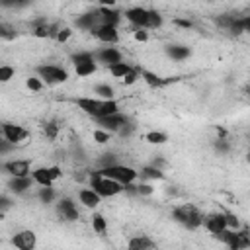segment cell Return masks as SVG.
Masks as SVG:
<instances>
[{
    "label": "cell",
    "mask_w": 250,
    "mask_h": 250,
    "mask_svg": "<svg viewBox=\"0 0 250 250\" xmlns=\"http://www.w3.org/2000/svg\"><path fill=\"white\" fill-rule=\"evenodd\" d=\"M248 160H250V154H248Z\"/></svg>",
    "instance_id": "c3c4849f"
},
{
    "label": "cell",
    "mask_w": 250,
    "mask_h": 250,
    "mask_svg": "<svg viewBox=\"0 0 250 250\" xmlns=\"http://www.w3.org/2000/svg\"><path fill=\"white\" fill-rule=\"evenodd\" d=\"M225 217H227V229H232V230L240 229V221H238L236 215H232V213H225Z\"/></svg>",
    "instance_id": "60d3db41"
},
{
    "label": "cell",
    "mask_w": 250,
    "mask_h": 250,
    "mask_svg": "<svg viewBox=\"0 0 250 250\" xmlns=\"http://www.w3.org/2000/svg\"><path fill=\"white\" fill-rule=\"evenodd\" d=\"M139 78H141V70H137V68H133V70H131L129 74H125V76H123L121 80L125 82V86H131V84H135V82H137Z\"/></svg>",
    "instance_id": "74e56055"
},
{
    "label": "cell",
    "mask_w": 250,
    "mask_h": 250,
    "mask_svg": "<svg viewBox=\"0 0 250 250\" xmlns=\"http://www.w3.org/2000/svg\"><path fill=\"white\" fill-rule=\"evenodd\" d=\"M33 184H35L33 176H12V180L8 182V188H10V191H12V193L21 195V193L29 191Z\"/></svg>",
    "instance_id": "e0dca14e"
},
{
    "label": "cell",
    "mask_w": 250,
    "mask_h": 250,
    "mask_svg": "<svg viewBox=\"0 0 250 250\" xmlns=\"http://www.w3.org/2000/svg\"><path fill=\"white\" fill-rule=\"evenodd\" d=\"M217 238H219L223 244H227L229 248H232V250L250 248V230H246V229H236V230L225 229L223 232L217 234Z\"/></svg>",
    "instance_id": "5b68a950"
},
{
    "label": "cell",
    "mask_w": 250,
    "mask_h": 250,
    "mask_svg": "<svg viewBox=\"0 0 250 250\" xmlns=\"http://www.w3.org/2000/svg\"><path fill=\"white\" fill-rule=\"evenodd\" d=\"M31 176L37 186H53L62 176V170L61 166H41V168L31 170Z\"/></svg>",
    "instance_id": "9c48e42d"
},
{
    "label": "cell",
    "mask_w": 250,
    "mask_h": 250,
    "mask_svg": "<svg viewBox=\"0 0 250 250\" xmlns=\"http://www.w3.org/2000/svg\"><path fill=\"white\" fill-rule=\"evenodd\" d=\"M174 25H178V27H182V29H191V27H193V23H191L189 20H182V18H176V20H174Z\"/></svg>",
    "instance_id": "ee69618b"
},
{
    "label": "cell",
    "mask_w": 250,
    "mask_h": 250,
    "mask_svg": "<svg viewBox=\"0 0 250 250\" xmlns=\"http://www.w3.org/2000/svg\"><path fill=\"white\" fill-rule=\"evenodd\" d=\"M72 64H74V72L78 76H90L98 70V59L94 53L90 51H80L72 55Z\"/></svg>",
    "instance_id": "52a82bcc"
},
{
    "label": "cell",
    "mask_w": 250,
    "mask_h": 250,
    "mask_svg": "<svg viewBox=\"0 0 250 250\" xmlns=\"http://www.w3.org/2000/svg\"><path fill=\"white\" fill-rule=\"evenodd\" d=\"M98 164H100V168H105V166H113V164H117V156H115V154H109V152H105V154H102V158L98 160Z\"/></svg>",
    "instance_id": "8d00e7d4"
},
{
    "label": "cell",
    "mask_w": 250,
    "mask_h": 250,
    "mask_svg": "<svg viewBox=\"0 0 250 250\" xmlns=\"http://www.w3.org/2000/svg\"><path fill=\"white\" fill-rule=\"evenodd\" d=\"M152 188L150 184H135V193L137 195H152Z\"/></svg>",
    "instance_id": "ab89813d"
},
{
    "label": "cell",
    "mask_w": 250,
    "mask_h": 250,
    "mask_svg": "<svg viewBox=\"0 0 250 250\" xmlns=\"http://www.w3.org/2000/svg\"><path fill=\"white\" fill-rule=\"evenodd\" d=\"M96 59H98V62H104L105 66H109V64H113V62L123 61L121 51H119V49H115V47H104V49H100V51L96 53Z\"/></svg>",
    "instance_id": "d6986e66"
},
{
    "label": "cell",
    "mask_w": 250,
    "mask_h": 250,
    "mask_svg": "<svg viewBox=\"0 0 250 250\" xmlns=\"http://www.w3.org/2000/svg\"><path fill=\"white\" fill-rule=\"evenodd\" d=\"M139 176L145 178V180H162V178H164L162 170H160L156 164H152V166H143L141 172H139Z\"/></svg>",
    "instance_id": "4316f807"
},
{
    "label": "cell",
    "mask_w": 250,
    "mask_h": 250,
    "mask_svg": "<svg viewBox=\"0 0 250 250\" xmlns=\"http://www.w3.org/2000/svg\"><path fill=\"white\" fill-rule=\"evenodd\" d=\"M16 74V68L10 66V64H2L0 66V82H10Z\"/></svg>",
    "instance_id": "836d02e7"
},
{
    "label": "cell",
    "mask_w": 250,
    "mask_h": 250,
    "mask_svg": "<svg viewBox=\"0 0 250 250\" xmlns=\"http://www.w3.org/2000/svg\"><path fill=\"white\" fill-rule=\"evenodd\" d=\"M76 105L90 117L94 119H100V117H105V115H111V113H117L119 111V104L111 98V100H102V98H78L76 100Z\"/></svg>",
    "instance_id": "7a4b0ae2"
},
{
    "label": "cell",
    "mask_w": 250,
    "mask_h": 250,
    "mask_svg": "<svg viewBox=\"0 0 250 250\" xmlns=\"http://www.w3.org/2000/svg\"><path fill=\"white\" fill-rule=\"evenodd\" d=\"M12 246L18 250H33L37 246V234L33 230H20L12 236Z\"/></svg>",
    "instance_id": "5bb4252c"
},
{
    "label": "cell",
    "mask_w": 250,
    "mask_h": 250,
    "mask_svg": "<svg viewBox=\"0 0 250 250\" xmlns=\"http://www.w3.org/2000/svg\"><path fill=\"white\" fill-rule=\"evenodd\" d=\"M92 35L105 43V45H115L119 41V31H117V25H107V23H100L98 27L92 29Z\"/></svg>",
    "instance_id": "7c38bea8"
},
{
    "label": "cell",
    "mask_w": 250,
    "mask_h": 250,
    "mask_svg": "<svg viewBox=\"0 0 250 250\" xmlns=\"http://www.w3.org/2000/svg\"><path fill=\"white\" fill-rule=\"evenodd\" d=\"M123 16L135 27L156 29V27L162 25V16L156 10H148V8H143V6H131L123 12Z\"/></svg>",
    "instance_id": "6da1fadb"
},
{
    "label": "cell",
    "mask_w": 250,
    "mask_h": 250,
    "mask_svg": "<svg viewBox=\"0 0 250 250\" xmlns=\"http://www.w3.org/2000/svg\"><path fill=\"white\" fill-rule=\"evenodd\" d=\"M78 201H80L86 209H96V207L100 205V201H102V195L90 186V188H82V189L78 191Z\"/></svg>",
    "instance_id": "ac0fdd59"
},
{
    "label": "cell",
    "mask_w": 250,
    "mask_h": 250,
    "mask_svg": "<svg viewBox=\"0 0 250 250\" xmlns=\"http://www.w3.org/2000/svg\"><path fill=\"white\" fill-rule=\"evenodd\" d=\"M76 27L78 29H84V31H92L94 27H98L100 25V16H98V12H86V14H80L78 18H76Z\"/></svg>",
    "instance_id": "ffe728a7"
},
{
    "label": "cell",
    "mask_w": 250,
    "mask_h": 250,
    "mask_svg": "<svg viewBox=\"0 0 250 250\" xmlns=\"http://www.w3.org/2000/svg\"><path fill=\"white\" fill-rule=\"evenodd\" d=\"M100 2V6H107V8H115V4H117V0H98Z\"/></svg>",
    "instance_id": "7dc6e473"
},
{
    "label": "cell",
    "mask_w": 250,
    "mask_h": 250,
    "mask_svg": "<svg viewBox=\"0 0 250 250\" xmlns=\"http://www.w3.org/2000/svg\"><path fill=\"white\" fill-rule=\"evenodd\" d=\"M232 35H240V33H250V14L248 16H238L232 29H230Z\"/></svg>",
    "instance_id": "484cf974"
},
{
    "label": "cell",
    "mask_w": 250,
    "mask_h": 250,
    "mask_svg": "<svg viewBox=\"0 0 250 250\" xmlns=\"http://www.w3.org/2000/svg\"><path fill=\"white\" fill-rule=\"evenodd\" d=\"M236 18H238V16H234V14H221V16L215 20V23H217L221 29H225V31H229V33H230V29H232V25H234Z\"/></svg>",
    "instance_id": "f1b7e54d"
},
{
    "label": "cell",
    "mask_w": 250,
    "mask_h": 250,
    "mask_svg": "<svg viewBox=\"0 0 250 250\" xmlns=\"http://www.w3.org/2000/svg\"><path fill=\"white\" fill-rule=\"evenodd\" d=\"M215 148H217L219 152H227V150H229V145L225 143V139H217V141H215Z\"/></svg>",
    "instance_id": "f6af8a7d"
},
{
    "label": "cell",
    "mask_w": 250,
    "mask_h": 250,
    "mask_svg": "<svg viewBox=\"0 0 250 250\" xmlns=\"http://www.w3.org/2000/svg\"><path fill=\"white\" fill-rule=\"evenodd\" d=\"M0 35H2V39H12V37H16L14 29H12L8 23H0Z\"/></svg>",
    "instance_id": "b9f144b4"
},
{
    "label": "cell",
    "mask_w": 250,
    "mask_h": 250,
    "mask_svg": "<svg viewBox=\"0 0 250 250\" xmlns=\"http://www.w3.org/2000/svg\"><path fill=\"white\" fill-rule=\"evenodd\" d=\"M172 217H174V221L178 225H182L188 230H195V229L203 227V219H205L203 213L195 205H191V203H184V205L174 207Z\"/></svg>",
    "instance_id": "3957f363"
},
{
    "label": "cell",
    "mask_w": 250,
    "mask_h": 250,
    "mask_svg": "<svg viewBox=\"0 0 250 250\" xmlns=\"http://www.w3.org/2000/svg\"><path fill=\"white\" fill-rule=\"evenodd\" d=\"M0 207H2V213H4V211L10 207V199H8L6 195H2V197H0Z\"/></svg>",
    "instance_id": "bcb514c9"
},
{
    "label": "cell",
    "mask_w": 250,
    "mask_h": 250,
    "mask_svg": "<svg viewBox=\"0 0 250 250\" xmlns=\"http://www.w3.org/2000/svg\"><path fill=\"white\" fill-rule=\"evenodd\" d=\"M98 16H100V23H107V25H117L121 21V14L115 8H107V6H100L98 8Z\"/></svg>",
    "instance_id": "44dd1931"
},
{
    "label": "cell",
    "mask_w": 250,
    "mask_h": 250,
    "mask_svg": "<svg viewBox=\"0 0 250 250\" xmlns=\"http://www.w3.org/2000/svg\"><path fill=\"white\" fill-rule=\"evenodd\" d=\"M166 53L174 61H186L191 55V51L186 45H170V47H166Z\"/></svg>",
    "instance_id": "cb8c5ba5"
},
{
    "label": "cell",
    "mask_w": 250,
    "mask_h": 250,
    "mask_svg": "<svg viewBox=\"0 0 250 250\" xmlns=\"http://www.w3.org/2000/svg\"><path fill=\"white\" fill-rule=\"evenodd\" d=\"M57 215H59L62 221L72 223V221L78 219V207H76V203H74L70 197H62V199H59V203H57Z\"/></svg>",
    "instance_id": "9a60e30c"
},
{
    "label": "cell",
    "mask_w": 250,
    "mask_h": 250,
    "mask_svg": "<svg viewBox=\"0 0 250 250\" xmlns=\"http://www.w3.org/2000/svg\"><path fill=\"white\" fill-rule=\"evenodd\" d=\"M90 186H92L102 197H115V195H119L121 191H125V186H123V184H119V182L113 180V178H107V176L100 174L98 170L90 176Z\"/></svg>",
    "instance_id": "277c9868"
},
{
    "label": "cell",
    "mask_w": 250,
    "mask_h": 250,
    "mask_svg": "<svg viewBox=\"0 0 250 250\" xmlns=\"http://www.w3.org/2000/svg\"><path fill=\"white\" fill-rule=\"evenodd\" d=\"M0 129H2V137H4L6 141H10L14 146L20 145V143H23V141L29 137L27 129L21 127V125H16V123H2Z\"/></svg>",
    "instance_id": "8fae6325"
},
{
    "label": "cell",
    "mask_w": 250,
    "mask_h": 250,
    "mask_svg": "<svg viewBox=\"0 0 250 250\" xmlns=\"http://www.w3.org/2000/svg\"><path fill=\"white\" fill-rule=\"evenodd\" d=\"M94 96L102 98V100H111L115 96V90L109 84H96L94 86Z\"/></svg>",
    "instance_id": "f546056e"
},
{
    "label": "cell",
    "mask_w": 250,
    "mask_h": 250,
    "mask_svg": "<svg viewBox=\"0 0 250 250\" xmlns=\"http://www.w3.org/2000/svg\"><path fill=\"white\" fill-rule=\"evenodd\" d=\"M25 86H27L31 92H39V90L43 88V80H41L39 76H29V78L25 80Z\"/></svg>",
    "instance_id": "d590c367"
},
{
    "label": "cell",
    "mask_w": 250,
    "mask_h": 250,
    "mask_svg": "<svg viewBox=\"0 0 250 250\" xmlns=\"http://www.w3.org/2000/svg\"><path fill=\"white\" fill-rule=\"evenodd\" d=\"M203 227H205L207 232H211V234L217 236L219 232H223L227 229V217H225V213H211V215H207L203 219Z\"/></svg>",
    "instance_id": "2e32d148"
},
{
    "label": "cell",
    "mask_w": 250,
    "mask_h": 250,
    "mask_svg": "<svg viewBox=\"0 0 250 250\" xmlns=\"http://www.w3.org/2000/svg\"><path fill=\"white\" fill-rule=\"evenodd\" d=\"M59 131H61V123L57 119H51V121H47L43 125V133H45L47 139H57L59 137Z\"/></svg>",
    "instance_id": "4dcf8cb0"
},
{
    "label": "cell",
    "mask_w": 250,
    "mask_h": 250,
    "mask_svg": "<svg viewBox=\"0 0 250 250\" xmlns=\"http://www.w3.org/2000/svg\"><path fill=\"white\" fill-rule=\"evenodd\" d=\"M145 141L150 143V145H164V143L168 141V135L162 133V131H148V133L145 135Z\"/></svg>",
    "instance_id": "1f68e13d"
},
{
    "label": "cell",
    "mask_w": 250,
    "mask_h": 250,
    "mask_svg": "<svg viewBox=\"0 0 250 250\" xmlns=\"http://www.w3.org/2000/svg\"><path fill=\"white\" fill-rule=\"evenodd\" d=\"M96 121L100 123L102 129H105V131H109V133H121V131L129 125L127 115H123L121 111L111 113V115H105V117H100V119H96Z\"/></svg>",
    "instance_id": "30bf717a"
},
{
    "label": "cell",
    "mask_w": 250,
    "mask_h": 250,
    "mask_svg": "<svg viewBox=\"0 0 250 250\" xmlns=\"http://www.w3.org/2000/svg\"><path fill=\"white\" fill-rule=\"evenodd\" d=\"M70 35H72V29H70V27H61L55 39H57L59 43H66V41L70 39Z\"/></svg>",
    "instance_id": "f35d334b"
},
{
    "label": "cell",
    "mask_w": 250,
    "mask_h": 250,
    "mask_svg": "<svg viewBox=\"0 0 250 250\" xmlns=\"http://www.w3.org/2000/svg\"><path fill=\"white\" fill-rule=\"evenodd\" d=\"M133 37H135L137 41H143V43H145V41H148V31H146L145 27H137L135 33H133Z\"/></svg>",
    "instance_id": "7bdbcfd3"
},
{
    "label": "cell",
    "mask_w": 250,
    "mask_h": 250,
    "mask_svg": "<svg viewBox=\"0 0 250 250\" xmlns=\"http://www.w3.org/2000/svg\"><path fill=\"white\" fill-rule=\"evenodd\" d=\"M55 188L53 186H39V191H37V197L43 201V203H53L55 199Z\"/></svg>",
    "instance_id": "d6a6232c"
},
{
    "label": "cell",
    "mask_w": 250,
    "mask_h": 250,
    "mask_svg": "<svg viewBox=\"0 0 250 250\" xmlns=\"http://www.w3.org/2000/svg\"><path fill=\"white\" fill-rule=\"evenodd\" d=\"M107 70H109V74H111L113 78H123L125 74H129V72L133 70V66H131L129 62H125V61H119V62L109 64Z\"/></svg>",
    "instance_id": "d4e9b609"
},
{
    "label": "cell",
    "mask_w": 250,
    "mask_h": 250,
    "mask_svg": "<svg viewBox=\"0 0 250 250\" xmlns=\"http://www.w3.org/2000/svg\"><path fill=\"white\" fill-rule=\"evenodd\" d=\"M90 223H92V229L98 232V234H105L107 232V221H105V217L102 215V213H94L92 217H90Z\"/></svg>",
    "instance_id": "83f0119b"
},
{
    "label": "cell",
    "mask_w": 250,
    "mask_h": 250,
    "mask_svg": "<svg viewBox=\"0 0 250 250\" xmlns=\"http://www.w3.org/2000/svg\"><path fill=\"white\" fill-rule=\"evenodd\" d=\"M94 141L100 143V145H105L107 141H111V133L105 131V129H102V127H98V129L94 131Z\"/></svg>",
    "instance_id": "e575fe53"
},
{
    "label": "cell",
    "mask_w": 250,
    "mask_h": 250,
    "mask_svg": "<svg viewBox=\"0 0 250 250\" xmlns=\"http://www.w3.org/2000/svg\"><path fill=\"white\" fill-rule=\"evenodd\" d=\"M154 246H156V242L150 240L146 234H137V236H133V238L127 242V248H129V250H150V248H154Z\"/></svg>",
    "instance_id": "7402d4cb"
},
{
    "label": "cell",
    "mask_w": 250,
    "mask_h": 250,
    "mask_svg": "<svg viewBox=\"0 0 250 250\" xmlns=\"http://www.w3.org/2000/svg\"><path fill=\"white\" fill-rule=\"evenodd\" d=\"M4 172L10 176H31V160L27 158H12L2 164Z\"/></svg>",
    "instance_id": "4fadbf2b"
},
{
    "label": "cell",
    "mask_w": 250,
    "mask_h": 250,
    "mask_svg": "<svg viewBox=\"0 0 250 250\" xmlns=\"http://www.w3.org/2000/svg\"><path fill=\"white\" fill-rule=\"evenodd\" d=\"M98 172L100 174H104V176H107V178H113V180H117L119 184H123V186H129V184H133V182H137V178H139V172L135 170V168H131V166H125V164H113V166H105V168H98Z\"/></svg>",
    "instance_id": "8992f818"
},
{
    "label": "cell",
    "mask_w": 250,
    "mask_h": 250,
    "mask_svg": "<svg viewBox=\"0 0 250 250\" xmlns=\"http://www.w3.org/2000/svg\"><path fill=\"white\" fill-rule=\"evenodd\" d=\"M141 78L148 84V86H152V88H162V86H166L170 80L168 78H162V76H158V74H154V72H150V70H141Z\"/></svg>",
    "instance_id": "603a6c76"
},
{
    "label": "cell",
    "mask_w": 250,
    "mask_h": 250,
    "mask_svg": "<svg viewBox=\"0 0 250 250\" xmlns=\"http://www.w3.org/2000/svg\"><path fill=\"white\" fill-rule=\"evenodd\" d=\"M35 72L47 84H62L68 80V72L59 64H39Z\"/></svg>",
    "instance_id": "ba28073f"
}]
</instances>
